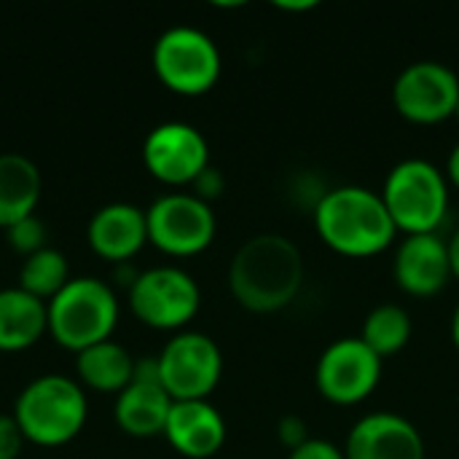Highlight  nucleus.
Segmentation results:
<instances>
[{
	"label": "nucleus",
	"instance_id": "obj_1",
	"mask_svg": "<svg viewBox=\"0 0 459 459\" xmlns=\"http://www.w3.org/2000/svg\"><path fill=\"white\" fill-rule=\"evenodd\" d=\"M301 250L282 234H255L231 258L229 285L250 312H277L301 290Z\"/></svg>",
	"mask_w": 459,
	"mask_h": 459
},
{
	"label": "nucleus",
	"instance_id": "obj_2",
	"mask_svg": "<svg viewBox=\"0 0 459 459\" xmlns=\"http://www.w3.org/2000/svg\"><path fill=\"white\" fill-rule=\"evenodd\" d=\"M315 226L328 247L352 258L387 250L398 231L382 194L363 186H342L325 194L317 202Z\"/></svg>",
	"mask_w": 459,
	"mask_h": 459
},
{
	"label": "nucleus",
	"instance_id": "obj_3",
	"mask_svg": "<svg viewBox=\"0 0 459 459\" xmlns=\"http://www.w3.org/2000/svg\"><path fill=\"white\" fill-rule=\"evenodd\" d=\"M89 406L78 382L56 374L32 379L16 398L13 420L22 436L38 446L70 444L86 425Z\"/></svg>",
	"mask_w": 459,
	"mask_h": 459
},
{
	"label": "nucleus",
	"instance_id": "obj_4",
	"mask_svg": "<svg viewBox=\"0 0 459 459\" xmlns=\"http://www.w3.org/2000/svg\"><path fill=\"white\" fill-rule=\"evenodd\" d=\"M48 333L70 352H83L108 342L118 323V301L97 277L70 280L48 304Z\"/></svg>",
	"mask_w": 459,
	"mask_h": 459
},
{
	"label": "nucleus",
	"instance_id": "obj_5",
	"mask_svg": "<svg viewBox=\"0 0 459 459\" xmlns=\"http://www.w3.org/2000/svg\"><path fill=\"white\" fill-rule=\"evenodd\" d=\"M382 199L395 229L406 234H430L446 218L449 186L433 161L403 159L390 169Z\"/></svg>",
	"mask_w": 459,
	"mask_h": 459
},
{
	"label": "nucleus",
	"instance_id": "obj_6",
	"mask_svg": "<svg viewBox=\"0 0 459 459\" xmlns=\"http://www.w3.org/2000/svg\"><path fill=\"white\" fill-rule=\"evenodd\" d=\"M153 70L169 91L196 97L215 86L221 75V51L207 32L196 27H172L161 32L153 46Z\"/></svg>",
	"mask_w": 459,
	"mask_h": 459
},
{
	"label": "nucleus",
	"instance_id": "obj_7",
	"mask_svg": "<svg viewBox=\"0 0 459 459\" xmlns=\"http://www.w3.org/2000/svg\"><path fill=\"white\" fill-rule=\"evenodd\" d=\"M202 293L196 280L178 266H156L140 272L129 285V307L134 317L159 331H178L199 312Z\"/></svg>",
	"mask_w": 459,
	"mask_h": 459
},
{
	"label": "nucleus",
	"instance_id": "obj_8",
	"mask_svg": "<svg viewBox=\"0 0 459 459\" xmlns=\"http://www.w3.org/2000/svg\"><path fill=\"white\" fill-rule=\"evenodd\" d=\"M156 360L161 387L172 401H207L223 374V355L218 344L196 331L169 339Z\"/></svg>",
	"mask_w": 459,
	"mask_h": 459
},
{
	"label": "nucleus",
	"instance_id": "obj_9",
	"mask_svg": "<svg viewBox=\"0 0 459 459\" xmlns=\"http://www.w3.org/2000/svg\"><path fill=\"white\" fill-rule=\"evenodd\" d=\"M148 242L169 255H196L215 239V212L196 194H167L148 212Z\"/></svg>",
	"mask_w": 459,
	"mask_h": 459
},
{
	"label": "nucleus",
	"instance_id": "obj_10",
	"mask_svg": "<svg viewBox=\"0 0 459 459\" xmlns=\"http://www.w3.org/2000/svg\"><path fill=\"white\" fill-rule=\"evenodd\" d=\"M382 379V358L358 336L333 342L317 360V390L339 406L366 401Z\"/></svg>",
	"mask_w": 459,
	"mask_h": 459
},
{
	"label": "nucleus",
	"instance_id": "obj_11",
	"mask_svg": "<svg viewBox=\"0 0 459 459\" xmlns=\"http://www.w3.org/2000/svg\"><path fill=\"white\" fill-rule=\"evenodd\" d=\"M393 102L398 113L414 124H438L455 116L459 75L444 62H411L398 73L393 83Z\"/></svg>",
	"mask_w": 459,
	"mask_h": 459
},
{
	"label": "nucleus",
	"instance_id": "obj_12",
	"mask_svg": "<svg viewBox=\"0 0 459 459\" xmlns=\"http://www.w3.org/2000/svg\"><path fill=\"white\" fill-rule=\"evenodd\" d=\"M143 161L156 180L167 186H188L210 167V148L196 126L167 121L145 137Z\"/></svg>",
	"mask_w": 459,
	"mask_h": 459
},
{
	"label": "nucleus",
	"instance_id": "obj_13",
	"mask_svg": "<svg viewBox=\"0 0 459 459\" xmlns=\"http://www.w3.org/2000/svg\"><path fill=\"white\" fill-rule=\"evenodd\" d=\"M347 459H425V441L414 422L393 411H374L355 422Z\"/></svg>",
	"mask_w": 459,
	"mask_h": 459
},
{
	"label": "nucleus",
	"instance_id": "obj_14",
	"mask_svg": "<svg viewBox=\"0 0 459 459\" xmlns=\"http://www.w3.org/2000/svg\"><path fill=\"white\" fill-rule=\"evenodd\" d=\"M393 272L398 285L411 296H436L452 277L449 242L436 231L406 234L395 250Z\"/></svg>",
	"mask_w": 459,
	"mask_h": 459
},
{
	"label": "nucleus",
	"instance_id": "obj_15",
	"mask_svg": "<svg viewBox=\"0 0 459 459\" xmlns=\"http://www.w3.org/2000/svg\"><path fill=\"white\" fill-rule=\"evenodd\" d=\"M175 452L191 459L212 457L226 441V422L207 401H175L164 428Z\"/></svg>",
	"mask_w": 459,
	"mask_h": 459
},
{
	"label": "nucleus",
	"instance_id": "obj_16",
	"mask_svg": "<svg viewBox=\"0 0 459 459\" xmlns=\"http://www.w3.org/2000/svg\"><path fill=\"white\" fill-rule=\"evenodd\" d=\"M148 242V218L140 207L116 202L94 212L89 223L91 250L113 264H124Z\"/></svg>",
	"mask_w": 459,
	"mask_h": 459
},
{
	"label": "nucleus",
	"instance_id": "obj_17",
	"mask_svg": "<svg viewBox=\"0 0 459 459\" xmlns=\"http://www.w3.org/2000/svg\"><path fill=\"white\" fill-rule=\"evenodd\" d=\"M172 398L153 379H132L116 398V425L134 438H153L164 433Z\"/></svg>",
	"mask_w": 459,
	"mask_h": 459
},
{
	"label": "nucleus",
	"instance_id": "obj_18",
	"mask_svg": "<svg viewBox=\"0 0 459 459\" xmlns=\"http://www.w3.org/2000/svg\"><path fill=\"white\" fill-rule=\"evenodd\" d=\"M48 331L46 301L22 288L0 290V352H22Z\"/></svg>",
	"mask_w": 459,
	"mask_h": 459
},
{
	"label": "nucleus",
	"instance_id": "obj_19",
	"mask_svg": "<svg viewBox=\"0 0 459 459\" xmlns=\"http://www.w3.org/2000/svg\"><path fill=\"white\" fill-rule=\"evenodd\" d=\"M43 180L40 169L22 153H0V229L35 215Z\"/></svg>",
	"mask_w": 459,
	"mask_h": 459
},
{
	"label": "nucleus",
	"instance_id": "obj_20",
	"mask_svg": "<svg viewBox=\"0 0 459 459\" xmlns=\"http://www.w3.org/2000/svg\"><path fill=\"white\" fill-rule=\"evenodd\" d=\"M134 358L116 342H100L78 352V377L97 393H121L134 377Z\"/></svg>",
	"mask_w": 459,
	"mask_h": 459
},
{
	"label": "nucleus",
	"instance_id": "obj_21",
	"mask_svg": "<svg viewBox=\"0 0 459 459\" xmlns=\"http://www.w3.org/2000/svg\"><path fill=\"white\" fill-rule=\"evenodd\" d=\"M379 358L401 352L411 339V317L398 304H379L368 312L360 336Z\"/></svg>",
	"mask_w": 459,
	"mask_h": 459
},
{
	"label": "nucleus",
	"instance_id": "obj_22",
	"mask_svg": "<svg viewBox=\"0 0 459 459\" xmlns=\"http://www.w3.org/2000/svg\"><path fill=\"white\" fill-rule=\"evenodd\" d=\"M70 282V269H67V258L54 250V247H43L32 255L24 258L22 272H19V288L40 301H51L65 285Z\"/></svg>",
	"mask_w": 459,
	"mask_h": 459
},
{
	"label": "nucleus",
	"instance_id": "obj_23",
	"mask_svg": "<svg viewBox=\"0 0 459 459\" xmlns=\"http://www.w3.org/2000/svg\"><path fill=\"white\" fill-rule=\"evenodd\" d=\"M5 234H8V245H11L16 253H22L24 258L46 247V226H43L35 215H30V218L13 223L11 229H5Z\"/></svg>",
	"mask_w": 459,
	"mask_h": 459
},
{
	"label": "nucleus",
	"instance_id": "obj_24",
	"mask_svg": "<svg viewBox=\"0 0 459 459\" xmlns=\"http://www.w3.org/2000/svg\"><path fill=\"white\" fill-rule=\"evenodd\" d=\"M24 436L16 425L13 417H3L0 414V459H19L24 449Z\"/></svg>",
	"mask_w": 459,
	"mask_h": 459
},
{
	"label": "nucleus",
	"instance_id": "obj_25",
	"mask_svg": "<svg viewBox=\"0 0 459 459\" xmlns=\"http://www.w3.org/2000/svg\"><path fill=\"white\" fill-rule=\"evenodd\" d=\"M288 459H347L344 457V452L336 446V444H331V441H325V438H309V441H304L301 446H296Z\"/></svg>",
	"mask_w": 459,
	"mask_h": 459
},
{
	"label": "nucleus",
	"instance_id": "obj_26",
	"mask_svg": "<svg viewBox=\"0 0 459 459\" xmlns=\"http://www.w3.org/2000/svg\"><path fill=\"white\" fill-rule=\"evenodd\" d=\"M280 441H282L290 452H293L296 446H301L304 441H309L304 420H299V417H293V414L282 417V420H280Z\"/></svg>",
	"mask_w": 459,
	"mask_h": 459
},
{
	"label": "nucleus",
	"instance_id": "obj_27",
	"mask_svg": "<svg viewBox=\"0 0 459 459\" xmlns=\"http://www.w3.org/2000/svg\"><path fill=\"white\" fill-rule=\"evenodd\" d=\"M194 186H196V196L207 202V199H212V196H218V194H221L223 180H221V175H218L212 167H207V169L194 180Z\"/></svg>",
	"mask_w": 459,
	"mask_h": 459
},
{
	"label": "nucleus",
	"instance_id": "obj_28",
	"mask_svg": "<svg viewBox=\"0 0 459 459\" xmlns=\"http://www.w3.org/2000/svg\"><path fill=\"white\" fill-rule=\"evenodd\" d=\"M446 172H449V180L459 188V143L452 148L449 153V164H446Z\"/></svg>",
	"mask_w": 459,
	"mask_h": 459
},
{
	"label": "nucleus",
	"instance_id": "obj_29",
	"mask_svg": "<svg viewBox=\"0 0 459 459\" xmlns=\"http://www.w3.org/2000/svg\"><path fill=\"white\" fill-rule=\"evenodd\" d=\"M449 261H452V274L459 280V229L449 239Z\"/></svg>",
	"mask_w": 459,
	"mask_h": 459
},
{
	"label": "nucleus",
	"instance_id": "obj_30",
	"mask_svg": "<svg viewBox=\"0 0 459 459\" xmlns=\"http://www.w3.org/2000/svg\"><path fill=\"white\" fill-rule=\"evenodd\" d=\"M312 5L315 3H280V8H285V11H307Z\"/></svg>",
	"mask_w": 459,
	"mask_h": 459
},
{
	"label": "nucleus",
	"instance_id": "obj_31",
	"mask_svg": "<svg viewBox=\"0 0 459 459\" xmlns=\"http://www.w3.org/2000/svg\"><path fill=\"white\" fill-rule=\"evenodd\" d=\"M452 339H455V347L459 350V307L455 309V317H452Z\"/></svg>",
	"mask_w": 459,
	"mask_h": 459
},
{
	"label": "nucleus",
	"instance_id": "obj_32",
	"mask_svg": "<svg viewBox=\"0 0 459 459\" xmlns=\"http://www.w3.org/2000/svg\"><path fill=\"white\" fill-rule=\"evenodd\" d=\"M455 118L459 121V102H457V108H455Z\"/></svg>",
	"mask_w": 459,
	"mask_h": 459
}]
</instances>
